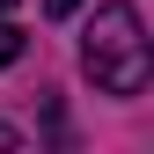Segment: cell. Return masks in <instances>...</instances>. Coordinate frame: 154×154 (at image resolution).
I'll use <instances>...</instances> for the list:
<instances>
[{
  "mask_svg": "<svg viewBox=\"0 0 154 154\" xmlns=\"http://www.w3.org/2000/svg\"><path fill=\"white\" fill-rule=\"evenodd\" d=\"M81 66H88V81L103 88V95H140L147 73H154L140 8H125V0L95 8V22H88V37H81Z\"/></svg>",
  "mask_w": 154,
  "mask_h": 154,
  "instance_id": "6da1fadb",
  "label": "cell"
},
{
  "mask_svg": "<svg viewBox=\"0 0 154 154\" xmlns=\"http://www.w3.org/2000/svg\"><path fill=\"white\" fill-rule=\"evenodd\" d=\"M15 59H22V29H15V22H0V66H15Z\"/></svg>",
  "mask_w": 154,
  "mask_h": 154,
  "instance_id": "7a4b0ae2",
  "label": "cell"
},
{
  "mask_svg": "<svg viewBox=\"0 0 154 154\" xmlns=\"http://www.w3.org/2000/svg\"><path fill=\"white\" fill-rule=\"evenodd\" d=\"M73 8H81V0H44V15H73Z\"/></svg>",
  "mask_w": 154,
  "mask_h": 154,
  "instance_id": "3957f363",
  "label": "cell"
},
{
  "mask_svg": "<svg viewBox=\"0 0 154 154\" xmlns=\"http://www.w3.org/2000/svg\"><path fill=\"white\" fill-rule=\"evenodd\" d=\"M8 140H15V132H8V125H0V147H8Z\"/></svg>",
  "mask_w": 154,
  "mask_h": 154,
  "instance_id": "277c9868",
  "label": "cell"
},
{
  "mask_svg": "<svg viewBox=\"0 0 154 154\" xmlns=\"http://www.w3.org/2000/svg\"><path fill=\"white\" fill-rule=\"evenodd\" d=\"M0 8H15V0H0Z\"/></svg>",
  "mask_w": 154,
  "mask_h": 154,
  "instance_id": "5b68a950",
  "label": "cell"
}]
</instances>
